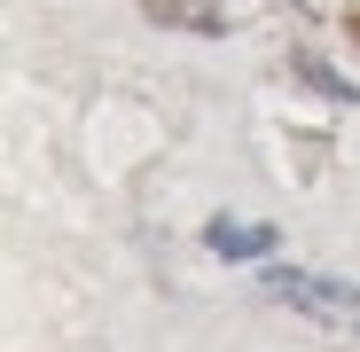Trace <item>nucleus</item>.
Segmentation results:
<instances>
[{
  "label": "nucleus",
  "instance_id": "3",
  "mask_svg": "<svg viewBox=\"0 0 360 352\" xmlns=\"http://www.w3.org/2000/svg\"><path fill=\"white\" fill-rule=\"evenodd\" d=\"M297 71H306V79H314V86L329 94V102H345V94H352V86H345V79L329 71V63H314V55H297Z\"/></svg>",
  "mask_w": 360,
  "mask_h": 352
},
{
  "label": "nucleus",
  "instance_id": "4",
  "mask_svg": "<svg viewBox=\"0 0 360 352\" xmlns=\"http://www.w3.org/2000/svg\"><path fill=\"white\" fill-rule=\"evenodd\" d=\"M345 24H352V39H360V8H352V16H345Z\"/></svg>",
  "mask_w": 360,
  "mask_h": 352
},
{
  "label": "nucleus",
  "instance_id": "2",
  "mask_svg": "<svg viewBox=\"0 0 360 352\" xmlns=\"http://www.w3.org/2000/svg\"><path fill=\"white\" fill-rule=\"evenodd\" d=\"M204 243H212L219 259H266V251H274V227H266V219H212Z\"/></svg>",
  "mask_w": 360,
  "mask_h": 352
},
{
  "label": "nucleus",
  "instance_id": "1",
  "mask_svg": "<svg viewBox=\"0 0 360 352\" xmlns=\"http://www.w3.org/2000/svg\"><path fill=\"white\" fill-rule=\"evenodd\" d=\"M274 298L306 306V313H337L345 329L360 321V289H352V282H321V274H274Z\"/></svg>",
  "mask_w": 360,
  "mask_h": 352
}]
</instances>
